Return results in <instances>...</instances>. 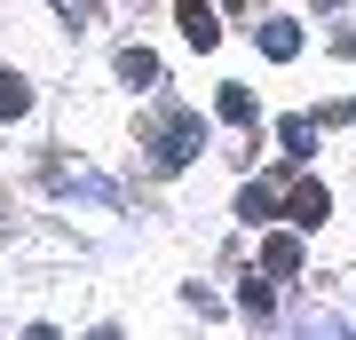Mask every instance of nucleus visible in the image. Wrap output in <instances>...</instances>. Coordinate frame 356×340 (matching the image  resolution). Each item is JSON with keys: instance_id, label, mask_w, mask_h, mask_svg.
Instances as JSON below:
<instances>
[{"instance_id": "4", "label": "nucleus", "mask_w": 356, "mask_h": 340, "mask_svg": "<svg viewBox=\"0 0 356 340\" xmlns=\"http://www.w3.org/2000/svg\"><path fill=\"white\" fill-rule=\"evenodd\" d=\"M182 32H191L198 48H214V40H222V16L206 8V0H182Z\"/></svg>"}, {"instance_id": "8", "label": "nucleus", "mask_w": 356, "mask_h": 340, "mask_svg": "<svg viewBox=\"0 0 356 340\" xmlns=\"http://www.w3.org/2000/svg\"><path fill=\"white\" fill-rule=\"evenodd\" d=\"M238 214L245 222H269V214H277V182H245L238 190Z\"/></svg>"}, {"instance_id": "6", "label": "nucleus", "mask_w": 356, "mask_h": 340, "mask_svg": "<svg viewBox=\"0 0 356 340\" xmlns=\"http://www.w3.org/2000/svg\"><path fill=\"white\" fill-rule=\"evenodd\" d=\"M261 269H269V277H293V269H301V238H285V229H277V238L261 245Z\"/></svg>"}, {"instance_id": "2", "label": "nucleus", "mask_w": 356, "mask_h": 340, "mask_svg": "<svg viewBox=\"0 0 356 340\" xmlns=\"http://www.w3.org/2000/svg\"><path fill=\"white\" fill-rule=\"evenodd\" d=\"M325 206H332V198H325V182H293V190H285V222H293V229H317V222H325Z\"/></svg>"}, {"instance_id": "7", "label": "nucleus", "mask_w": 356, "mask_h": 340, "mask_svg": "<svg viewBox=\"0 0 356 340\" xmlns=\"http://www.w3.org/2000/svg\"><path fill=\"white\" fill-rule=\"evenodd\" d=\"M32 111V79L24 72H0V119H24Z\"/></svg>"}, {"instance_id": "1", "label": "nucleus", "mask_w": 356, "mask_h": 340, "mask_svg": "<svg viewBox=\"0 0 356 340\" xmlns=\"http://www.w3.org/2000/svg\"><path fill=\"white\" fill-rule=\"evenodd\" d=\"M198 143H206V119L198 111H182V103H166V111L143 119V151H151V175H182V166L198 159Z\"/></svg>"}, {"instance_id": "9", "label": "nucleus", "mask_w": 356, "mask_h": 340, "mask_svg": "<svg viewBox=\"0 0 356 340\" xmlns=\"http://www.w3.org/2000/svg\"><path fill=\"white\" fill-rule=\"evenodd\" d=\"M277 143H285L293 159H309V151H317V119H285V127H277Z\"/></svg>"}, {"instance_id": "10", "label": "nucleus", "mask_w": 356, "mask_h": 340, "mask_svg": "<svg viewBox=\"0 0 356 340\" xmlns=\"http://www.w3.org/2000/svg\"><path fill=\"white\" fill-rule=\"evenodd\" d=\"M222 119L229 127H254V95H245V88H222Z\"/></svg>"}, {"instance_id": "11", "label": "nucleus", "mask_w": 356, "mask_h": 340, "mask_svg": "<svg viewBox=\"0 0 356 340\" xmlns=\"http://www.w3.org/2000/svg\"><path fill=\"white\" fill-rule=\"evenodd\" d=\"M245 309H254V316H269V309H277V293H269V277H245Z\"/></svg>"}, {"instance_id": "12", "label": "nucleus", "mask_w": 356, "mask_h": 340, "mask_svg": "<svg viewBox=\"0 0 356 340\" xmlns=\"http://www.w3.org/2000/svg\"><path fill=\"white\" fill-rule=\"evenodd\" d=\"M56 8H64V24H88V16H95V0H56Z\"/></svg>"}, {"instance_id": "3", "label": "nucleus", "mask_w": 356, "mask_h": 340, "mask_svg": "<svg viewBox=\"0 0 356 340\" xmlns=\"http://www.w3.org/2000/svg\"><path fill=\"white\" fill-rule=\"evenodd\" d=\"M261 56L269 63H293V56H301V24H293V16H261Z\"/></svg>"}, {"instance_id": "5", "label": "nucleus", "mask_w": 356, "mask_h": 340, "mask_svg": "<svg viewBox=\"0 0 356 340\" xmlns=\"http://www.w3.org/2000/svg\"><path fill=\"white\" fill-rule=\"evenodd\" d=\"M119 79L127 88H159V56L151 48H119Z\"/></svg>"}]
</instances>
